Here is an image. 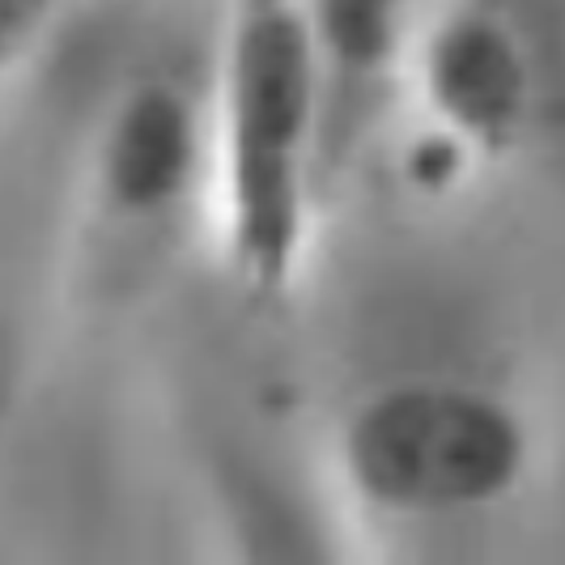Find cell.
<instances>
[{"instance_id":"277c9868","label":"cell","mask_w":565,"mask_h":565,"mask_svg":"<svg viewBox=\"0 0 565 565\" xmlns=\"http://www.w3.org/2000/svg\"><path fill=\"white\" fill-rule=\"evenodd\" d=\"M200 119L174 82H145L124 94L98 149V196L128 217H162L192 192L200 170Z\"/></svg>"},{"instance_id":"6da1fadb","label":"cell","mask_w":565,"mask_h":565,"mask_svg":"<svg viewBox=\"0 0 565 565\" xmlns=\"http://www.w3.org/2000/svg\"><path fill=\"white\" fill-rule=\"evenodd\" d=\"M323 98L328 68L311 0H230L222 204L230 264L252 298H285L298 277Z\"/></svg>"},{"instance_id":"7a4b0ae2","label":"cell","mask_w":565,"mask_h":565,"mask_svg":"<svg viewBox=\"0 0 565 565\" xmlns=\"http://www.w3.org/2000/svg\"><path fill=\"white\" fill-rule=\"evenodd\" d=\"M532 434L519 408L459 379H399L340 429L353 493L392 514H468L507 502L527 477Z\"/></svg>"},{"instance_id":"3957f363","label":"cell","mask_w":565,"mask_h":565,"mask_svg":"<svg viewBox=\"0 0 565 565\" xmlns=\"http://www.w3.org/2000/svg\"><path fill=\"white\" fill-rule=\"evenodd\" d=\"M422 89L434 119L463 145L498 153L527 132L536 77L519 34L484 9H463L429 30Z\"/></svg>"},{"instance_id":"5b68a950","label":"cell","mask_w":565,"mask_h":565,"mask_svg":"<svg viewBox=\"0 0 565 565\" xmlns=\"http://www.w3.org/2000/svg\"><path fill=\"white\" fill-rule=\"evenodd\" d=\"M413 13L417 0H311L328 89L383 77L408 47Z\"/></svg>"}]
</instances>
